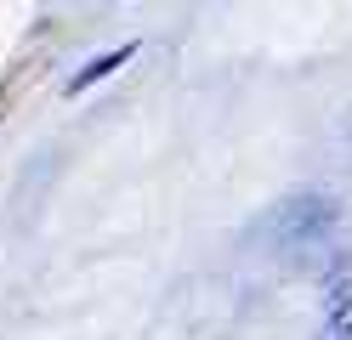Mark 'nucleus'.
<instances>
[{
    "label": "nucleus",
    "mask_w": 352,
    "mask_h": 340,
    "mask_svg": "<svg viewBox=\"0 0 352 340\" xmlns=\"http://www.w3.org/2000/svg\"><path fill=\"white\" fill-rule=\"evenodd\" d=\"M329 221H336V210H329V199H290L278 210V244L284 249H301V244H318L329 233Z\"/></svg>",
    "instance_id": "1"
},
{
    "label": "nucleus",
    "mask_w": 352,
    "mask_h": 340,
    "mask_svg": "<svg viewBox=\"0 0 352 340\" xmlns=\"http://www.w3.org/2000/svg\"><path fill=\"white\" fill-rule=\"evenodd\" d=\"M131 52H137V45H114V52H102V57H91V63L80 68V74H69V80H63V97H80V91H91L97 80H108V74H114L120 63H131Z\"/></svg>",
    "instance_id": "3"
},
{
    "label": "nucleus",
    "mask_w": 352,
    "mask_h": 340,
    "mask_svg": "<svg viewBox=\"0 0 352 340\" xmlns=\"http://www.w3.org/2000/svg\"><path fill=\"white\" fill-rule=\"evenodd\" d=\"M318 340H352V272H336L324 284V324Z\"/></svg>",
    "instance_id": "2"
}]
</instances>
